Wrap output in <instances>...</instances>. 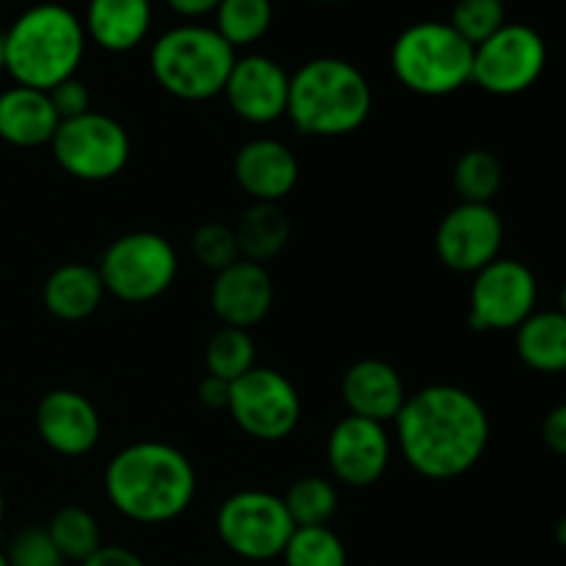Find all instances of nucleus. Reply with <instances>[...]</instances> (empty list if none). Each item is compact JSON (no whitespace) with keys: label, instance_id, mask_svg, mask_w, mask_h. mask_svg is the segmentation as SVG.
Returning <instances> with one entry per match:
<instances>
[{"label":"nucleus","instance_id":"f257e3e1","mask_svg":"<svg viewBox=\"0 0 566 566\" xmlns=\"http://www.w3.org/2000/svg\"><path fill=\"white\" fill-rule=\"evenodd\" d=\"M392 423L403 462L431 481L470 473L492 437L484 403L457 385H431L407 396Z\"/></svg>","mask_w":566,"mask_h":566},{"label":"nucleus","instance_id":"f03ea898","mask_svg":"<svg viewBox=\"0 0 566 566\" xmlns=\"http://www.w3.org/2000/svg\"><path fill=\"white\" fill-rule=\"evenodd\" d=\"M105 495L122 517L138 525H164L186 514L193 503L197 470L169 442H133L105 468Z\"/></svg>","mask_w":566,"mask_h":566},{"label":"nucleus","instance_id":"7ed1b4c3","mask_svg":"<svg viewBox=\"0 0 566 566\" xmlns=\"http://www.w3.org/2000/svg\"><path fill=\"white\" fill-rule=\"evenodd\" d=\"M374 111V88L346 59L324 55L291 75L287 119L302 136L340 138L359 130Z\"/></svg>","mask_w":566,"mask_h":566},{"label":"nucleus","instance_id":"20e7f679","mask_svg":"<svg viewBox=\"0 0 566 566\" xmlns=\"http://www.w3.org/2000/svg\"><path fill=\"white\" fill-rule=\"evenodd\" d=\"M6 72L17 86L50 92L75 77L86 53L83 20L61 3H39L22 11L3 33Z\"/></svg>","mask_w":566,"mask_h":566},{"label":"nucleus","instance_id":"39448f33","mask_svg":"<svg viewBox=\"0 0 566 566\" xmlns=\"http://www.w3.org/2000/svg\"><path fill=\"white\" fill-rule=\"evenodd\" d=\"M235 59V50L216 28L188 22L155 39L149 70L166 94L186 103H205L224 94Z\"/></svg>","mask_w":566,"mask_h":566},{"label":"nucleus","instance_id":"423d86ee","mask_svg":"<svg viewBox=\"0 0 566 566\" xmlns=\"http://www.w3.org/2000/svg\"><path fill=\"white\" fill-rule=\"evenodd\" d=\"M475 48L448 22L423 20L403 28L390 50L398 83L420 97H448L473 83Z\"/></svg>","mask_w":566,"mask_h":566},{"label":"nucleus","instance_id":"0eeeda50","mask_svg":"<svg viewBox=\"0 0 566 566\" xmlns=\"http://www.w3.org/2000/svg\"><path fill=\"white\" fill-rule=\"evenodd\" d=\"M177 252L158 232H127L111 241L99 258L105 293L127 304L155 302L177 280Z\"/></svg>","mask_w":566,"mask_h":566},{"label":"nucleus","instance_id":"6e6552de","mask_svg":"<svg viewBox=\"0 0 566 566\" xmlns=\"http://www.w3.org/2000/svg\"><path fill=\"white\" fill-rule=\"evenodd\" d=\"M216 531L232 556L249 564H263L282 558L296 525L280 495L263 490H241L219 506Z\"/></svg>","mask_w":566,"mask_h":566},{"label":"nucleus","instance_id":"1a4fd4ad","mask_svg":"<svg viewBox=\"0 0 566 566\" xmlns=\"http://www.w3.org/2000/svg\"><path fill=\"white\" fill-rule=\"evenodd\" d=\"M53 158L70 177L83 182L114 180L130 160V136L114 116L88 114L61 122L55 130Z\"/></svg>","mask_w":566,"mask_h":566},{"label":"nucleus","instance_id":"9d476101","mask_svg":"<svg viewBox=\"0 0 566 566\" xmlns=\"http://www.w3.org/2000/svg\"><path fill=\"white\" fill-rule=\"evenodd\" d=\"M227 412L243 434L260 442H280L298 429L302 396L285 374L254 365L230 385Z\"/></svg>","mask_w":566,"mask_h":566},{"label":"nucleus","instance_id":"9b49d317","mask_svg":"<svg viewBox=\"0 0 566 566\" xmlns=\"http://www.w3.org/2000/svg\"><path fill=\"white\" fill-rule=\"evenodd\" d=\"M547 66V44L536 28L506 22L475 48L473 83L495 97H517L536 86Z\"/></svg>","mask_w":566,"mask_h":566},{"label":"nucleus","instance_id":"f8f14e48","mask_svg":"<svg viewBox=\"0 0 566 566\" xmlns=\"http://www.w3.org/2000/svg\"><path fill=\"white\" fill-rule=\"evenodd\" d=\"M534 271L512 258H497L473 274L468 298V321L475 332H509L536 313Z\"/></svg>","mask_w":566,"mask_h":566},{"label":"nucleus","instance_id":"ddd939ff","mask_svg":"<svg viewBox=\"0 0 566 566\" xmlns=\"http://www.w3.org/2000/svg\"><path fill=\"white\" fill-rule=\"evenodd\" d=\"M503 219L492 205L459 202L448 210L434 235L437 258L457 274H479L501 258Z\"/></svg>","mask_w":566,"mask_h":566},{"label":"nucleus","instance_id":"4468645a","mask_svg":"<svg viewBox=\"0 0 566 566\" xmlns=\"http://www.w3.org/2000/svg\"><path fill=\"white\" fill-rule=\"evenodd\" d=\"M392 442L385 423L365 418H343L326 440V462L332 475L352 490L374 486L390 468Z\"/></svg>","mask_w":566,"mask_h":566},{"label":"nucleus","instance_id":"2eb2a0df","mask_svg":"<svg viewBox=\"0 0 566 566\" xmlns=\"http://www.w3.org/2000/svg\"><path fill=\"white\" fill-rule=\"evenodd\" d=\"M291 75L269 55H243L232 64L224 97L232 114L249 125H271L287 114Z\"/></svg>","mask_w":566,"mask_h":566},{"label":"nucleus","instance_id":"dca6fc26","mask_svg":"<svg viewBox=\"0 0 566 566\" xmlns=\"http://www.w3.org/2000/svg\"><path fill=\"white\" fill-rule=\"evenodd\" d=\"M36 431L59 457H86L103 434L97 407L77 390H50L36 403Z\"/></svg>","mask_w":566,"mask_h":566},{"label":"nucleus","instance_id":"f3484780","mask_svg":"<svg viewBox=\"0 0 566 566\" xmlns=\"http://www.w3.org/2000/svg\"><path fill=\"white\" fill-rule=\"evenodd\" d=\"M271 304H274V282L260 263L238 260L213 276L210 307L224 326L249 332L271 313Z\"/></svg>","mask_w":566,"mask_h":566},{"label":"nucleus","instance_id":"a211bd4d","mask_svg":"<svg viewBox=\"0 0 566 566\" xmlns=\"http://www.w3.org/2000/svg\"><path fill=\"white\" fill-rule=\"evenodd\" d=\"M235 180L254 202L280 205L298 182V160L276 138H252L235 155Z\"/></svg>","mask_w":566,"mask_h":566},{"label":"nucleus","instance_id":"6ab92c4d","mask_svg":"<svg viewBox=\"0 0 566 566\" xmlns=\"http://www.w3.org/2000/svg\"><path fill=\"white\" fill-rule=\"evenodd\" d=\"M340 396L348 415L387 426L401 412L407 387L401 374L385 359H359L343 374Z\"/></svg>","mask_w":566,"mask_h":566},{"label":"nucleus","instance_id":"aec40b11","mask_svg":"<svg viewBox=\"0 0 566 566\" xmlns=\"http://www.w3.org/2000/svg\"><path fill=\"white\" fill-rule=\"evenodd\" d=\"M61 119L48 92L11 86L0 92V138L11 147L33 149L53 142Z\"/></svg>","mask_w":566,"mask_h":566},{"label":"nucleus","instance_id":"412c9836","mask_svg":"<svg viewBox=\"0 0 566 566\" xmlns=\"http://www.w3.org/2000/svg\"><path fill=\"white\" fill-rule=\"evenodd\" d=\"M153 28L149 0H88L83 31L108 53H127L147 39Z\"/></svg>","mask_w":566,"mask_h":566},{"label":"nucleus","instance_id":"4be33fe9","mask_svg":"<svg viewBox=\"0 0 566 566\" xmlns=\"http://www.w3.org/2000/svg\"><path fill=\"white\" fill-rule=\"evenodd\" d=\"M105 285L103 276L94 265L83 263H64L48 276L42 287L44 307L53 318L77 324L94 315L103 304Z\"/></svg>","mask_w":566,"mask_h":566},{"label":"nucleus","instance_id":"5701e85b","mask_svg":"<svg viewBox=\"0 0 566 566\" xmlns=\"http://www.w3.org/2000/svg\"><path fill=\"white\" fill-rule=\"evenodd\" d=\"M514 348L525 368L536 374H566V315L558 310H536L514 329Z\"/></svg>","mask_w":566,"mask_h":566},{"label":"nucleus","instance_id":"b1692460","mask_svg":"<svg viewBox=\"0 0 566 566\" xmlns=\"http://www.w3.org/2000/svg\"><path fill=\"white\" fill-rule=\"evenodd\" d=\"M241 260L263 265L274 260L291 241V219L276 202H254L232 227Z\"/></svg>","mask_w":566,"mask_h":566},{"label":"nucleus","instance_id":"393cba45","mask_svg":"<svg viewBox=\"0 0 566 566\" xmlns=\"http://www.w3.org/2000/svg\"><path fill=\"white\" fill-rule=\"evenodd\" d=\"M216 14V31L232 50L249 48L269 33L274 20L271 0H221Z\"/></svg>","mask_w":566,"mask_h":566},{"label":"nucleus","instance_id":"a878e982","mask_svg":"<svg viewBox=\"0 0 566 566\" xmlns=\"http://www.w3.org/2000/svg\"><path fill=\"white\" fill-rule=\"evenodd\" d=\"M453 188L462 202L492 205L503 188V164L495 153L473 147L453 166Z\"/></svg>","mask_w":566,"mask_h":566},{"label":"nucleus","instance_id":"bb28decb","mask_svg":"<svg viewBox=\"0 0 566 566\" xmlns=\"http://www.w3.org/2000/svg\"><path fill=\"white\" fill-rule=\"evenodd\" d=\"M48 534L53 539L55 551L61 553L64 562H86L94 551L103 547L99 536V523L92 512L81 506H64L53 514L48 525Z\"/></svg>","mask_w":566,"mask_h":566},{"label":"nucleus","instance_id":"cd10ccee","mask_svg":"<svg viewBox=\"0 0 566 566\" xmlns=\"http://www.w3.org/2000/svg\"><path fill=\"white\" fill-rule=\"evenodd\" d=\"M282 501H285V509L296 528H315V525H329L340 497H337L335 484L329 479L304 475V479L293 481Z\"/></svg>","mask_w":566,"mask_h":566},{"label":"nucleus","instance_id":"c85d7f7f","mask_svg":"<svg viewBox=\"0 0 566 566\" xmlns=\"http://www.w3.org/2000/svg\"><path fill=\"white\" fill-rule=\"evenodd\" d=\"M205 368L208 376L221 381H238L254 368V340L247 329L221 326L205 348Z\"/></svg>","mask_w":566,"mask_h":566},{"label":"nucleus","instance_id":"c756f323","mask_svg":"<svg viewBox=\"0 0 566 566\" xmlns=\"http://www.w3.org/2000/svg\"><path fill=\"white\" fill-rule=\"evenodd\" d=\"M282 558L285 566H348L346 545L329 525L293 531Z\"/></svg>","mask_w":566,"mask_h":566},{"label":"nucleus","instance_id":"7c9ffc66","mask_svg":"<svg viewBox=\"0 0 566 566\" xmlns=\"http://www.w3.org/2000/svg\"><path fill=\"white\" fill-rule=\"evenodd\" d=\"M448 25L468 39L473 48L506 25V3L503 0H457Z\"/></svg>","mask_w":566,"mask_h":566},{"label":"nucleus","instance_id":"2f4dec72","mask_svg":"<svg viewBox=\"0 0 566 566\" xmlns=\"http://www.w3.org/2000/svg\"><path fill=\"white\" fill-rule=\"evenodd\" d=\"M191 252L193 258H197V263L202 265V269L213 271V274L230 269L232 263L241 260L235 230L221 224V221H205V224H199L197 230H193Z\"/></svg>","mask_w":566,"mask_h":566},{"label":"nucleus","instance_id":"473e14b6","mask_svg":"<svg viewBox=\"0 0 566 566\" xmlns=\"http://www.w3.org/2000/svg\"><path fill=\"white\" fill-rule=\"evenodd\" d=\"M9 566H64V558L55 551L48 534V525H28L11 539L6 551Z\"/></svg>","mask_w":566,"mask_h":566},{"label":"nucleus","instance_id":"72a5a7b5","mask_svg":"<svg viewBox=\"0 0 566 566\" xmlns=\"http://www.w3.org/2000/svg\"><path fill=\"white\" fill-rule=\"evenodd\" d=\"M48 94L61 122L77 119V116L92 111V92H88L86 83L77 81V77H70V81L59 83V86L50 88Z\"/></svg>","mask_w":566,"mask_h":566},{"label":"nucleus","instance_id":"f704fd0d","mask_svg":"<svg viewBox=\"0 0 566 566\" xmlns=\"http://www.w3.org/2000/svg\"><path fill=\"white\" fill-rule=\"evenodd\" d=\"M542 440L558 457H566V401L553 407L542 420Z\"/></svg>","mask_w":566,"mask_h":566},{"label":"nucleus","instance_id":"c9c22d12","mask_svg":"<svg viewBox=\"0 0 566 566\" xmlns=\"http://www.w3.org/2000/svg\"><path fill=\"white\" fill-rule=\"evenodd\" d=\"M81 566H147L142 562V556H136L133 551L122 545H103L99 551H94Z\"/></svg>","mask_w":566,"mask_h":566},{"label":"nucleus","instance_id":"e433bc0d","mask_svg":"<svg viewBox=\"0 0 566 566\" xmlns=\"http://www.w3.org/2000/svg\"><path fill=\"white\" fill-rule=\"evenodd\" d=\"M199 401L208 409H227L230 403V381H221L216 376H205L199 381Z\"/></svg>","mask_w":566,"mask_h":566},{"label":"nucleus","instance_id":"4c0bfd02","mask_svg":"<svg viewBox=\"0 0 566 566\" xmlns=\"http://www.w3.org/2000/svg\"><path fill=\"white\" fill-rule=\"evenodd\" d=\"M219 3H221V0H166V6H169L175 14L188 17V20H197V17L213 14V11L219 9Z\"/></svg>","mask_w":566,"mask_h":566},{"label":"nucleus","instance_id":"58836bf2","mask_svg":"<svg viewBox=\"0 0 566 566\" xmlns=\"http://www.w3.org/2000/svg\"><path fill=\"white\" fill-rule=\"evenodd\" d=\"M553 536H556V542L562 547H566V517H562L556 523V528H553Z\"/></svg>","mask_w":566,"mask_h":566},{"label":"nucleus","instance_id":"ea45409f","mask_svg":"<svg viewBox=\"0 0 566 566\" xmlns=\"http://www.w3.org/2000/svg\"><path fill=\"white\" fill-rule=\"evenodd\" d=\"M558 313L566 315V282L562 285V293H558Z\"/></svg>","mask_w":566,"mask_h":566},{"label":"nucleus","instance_id":"a19ab883","mask_svg":"<svg viewBox=\"0 0 566 566\" xmlns=\"http://www.w3.org/2000/svg\"><path fill=\"white\" fill-rule=\"evenodd\" d=\"M6 70V48H3V33H0V72Z\"/></svg>","mask_w":566,"mask_h":566},{"label":"nucleus","instance_id":"79ce46f5","mask_svg":"<svg viewBox=\"0 0 566 566\" xmlns=\"http://www.w3.org/2000/svg\"><path fill=\"white\" fill-rule=\"evenodd\" d=\"M3 514H6V501H3V492H0V523H3Z\"/></svg>","mask_w":566,"mask_h":566},{"label":"nucleus","instance_id":"37998d69","mask_svg":"<svg viewBox=\"0 0 566 566\" xmlns=\"http://www.w3.org/2000/svg\"><path fill=\"white\" fill-rule=\"evenodd\" d=\"M0 566H9V558H6V551H0Z\"/></svg>","mask_w":566,"mask_h":566},{"label":"nucleus","instance_id":"c03bdc74","mask_svg":"<svg viewBox=\"0 0 566 566\" xmlns=\"http://www.w3.org/2000/svg\"><path fill=\"white\" fill-rule=\"evenodd\" d=\"M318 3H340V0H318Z\"/></svg>","mask_w":566,"mask_h":566},{"label":"nucleus","instance_id":"a18cd8bd","mask_svg":"<svg viewBox=\"0 0 566 566\" xmlns=\"http://www.w3.org/2000/svg\"><path fill=\"white\" fill-rule=\"evenodd\" d=\"M238 566H249V564H238Z\"/></svg>","mask_w":566,"mask_h":566}]
</instances>
